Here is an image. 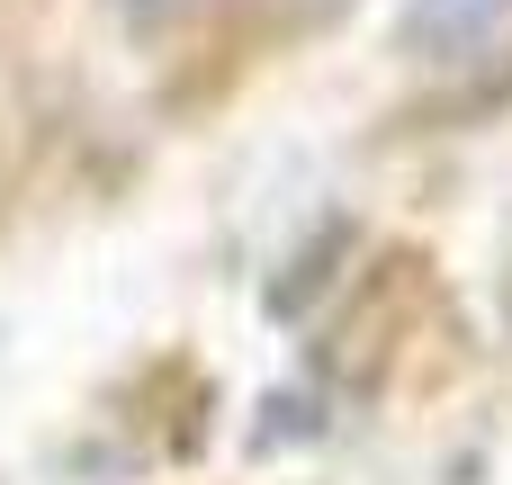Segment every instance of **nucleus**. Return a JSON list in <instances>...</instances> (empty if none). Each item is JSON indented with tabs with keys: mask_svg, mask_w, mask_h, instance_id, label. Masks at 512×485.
Listing matches in <instances>:
<instances>
[{
	"mask_svg": "<svg viewBox=\"0 0 512 485\" xmlns=\"http://www.w3.org/2000/svg\"><path fill=\"white\" fill-rule=\"evenodd\" d=\"M504 18H512V0H405L396 36H405V54L450 63V54H477V45H486Z\"/></svg>",
	"mask_w": 512,
	"mask_h": 485,
	"instance_id": "f257e3e1",
	"label": "nucleus"
},
{
	"mask_svg": "<svg viewBox=\"0 0 512 485\" xmlns=\"http://www.w3.org/2000/svg\"><path fill=\"white\" fill-rule=\"evenodd\" d=\"M351 243H360V234H351V216H324V225H315V234L288 252V270L270 279V297H261V306H270L279 324H297V315H306V306H315V297L342 279V252H351Z\"/></svg>",
	"mask_w": 512,
	"mask_h": 485,
	"instance_id": "f03ea898",
	"label": "nucleus"
},
{
	"mask_svg": "<svg viewBox=\"0 0 512 485\" xmlns=\"http://www.w3.org/2000/svg\"><path fill=\"white\" fill-rule=\"evenodd\" d=\"M270 423H252V450H288V441H324V423L333 414H315V396L306 387H279L270 405H261Z\"/></svg>",
	"mask_w": 512,
	"mask_h": 485,
	"instance_id": "7ed1b4c3",
	"label": "nucleus"
},
{
	"mask_svg": "<svg viewBox=\"0 0 512 485\" xmlns=\"http://www.w3.org/2000/svg\"><path fill=\"white\" fill-rule=\"evenodd\" d=\"M117 9H126V27H135L144 45H162V36H171V27H189L207 0H117Z\"/></svg>",
	"mask_w": 512,
	"mask_h": 485,
	"instance_id": "20e7f679",
	"label": "nucleus"
},
{
	"mask_svg": "<svg viewBox=\"0 0 512 485\" xmlns=\"http://www.w3.org/2000/svg\"><path fill=\"white\" fill-rule=\"evenodd\" d=\"M297 18H333V9H351V0H288Z\"/></svg>",
	"mask_w": 512,
	"mask_h": 485,
	"instance_id": "39448f33",
	"label": "nucleus"
}]
</instances>
